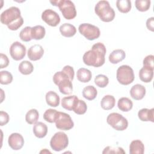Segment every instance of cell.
<instances>
[{
	"instance_id": "1",
	"label": "cell",
	"mask_w": 154,
	"mask_h": 154,
	"mask_svg": "<svg viewBox=\"0 0 154 154\" xmlns=\"http://www.w3.org/2000/svg\"><path fill=\"white\" fill-rule=\"evenodd\" d=\"M106 48L100 42L93 45L91 49L87 51L83 55L82 60L85 64L95 67H99L105 63Z\"/></svg>"
},
{
	"instance_id": "2",
	"label": "cell",
	"mask_w": 154,
	"mask_h": 154,
	"mask_svg": "<svg viewBox=\"0 0 154 154\" xmlns=\"http://www.w3.org/2000/svg\"><path fill=\"white\" fill-rule=\"evenodd\" d=\"M0 20L11 31L17 30L23 23L20 11L16 7H11L4 11L1 14Z\"/></svg>"
},
{
	"instance_id": "3",
	"label": "cell",
	"mask_w": 154,
	"mask_h": 154,
	"mask_svg": "<svg viewBox=\"0 0 154 154\" xmlns=\"http://www.w3.org/2000/svg\"><path fill=\"white\" fill-rule=\"evenodd\" d=\"M94 11L103 22H111L115 17V11L107 1H99L95 5Z\"/></svg>"
},
{
	"instance_id": "4",
	"label": "cell",
	"mask_w": 154,
	"mask_h": 154,
	"mask_svg": "<svg viewBox=\"0 0 154 154\" xmlns=\"http://www.w3.org/2000/svg\"><path fill=\"white\" fill-rule=\"evenodd\" d=\"M53 81L58 85L60 91L64 94H70L73 90L72 81L63 72H57L53 76Z\"/></svg>"
},
{
	"instance_id": "5",
	"label": "cell",
	"mask_w": 154,
	"mask_h": 154,
	"mask_svg": "<svg viewBox=\"0 0 154 154\" xmlns=\"http://www.w3.org/2000/svg\"><path fill=\"white\" fill-rule=\"evenodd\" d=\"M50 2L54 6L58 7L64 17L67 20L75 18L76 16L75 6L70 0H55L50 1Z\"/></svg>"
},
{
	"instance_id": "6",
	"label": "cell",
	"mask_w": 154,
	"mask_h": 154,
	"mask_svg": "<svg viewBox=\"0 0 154 154\" xmlns=\"http://www.w3.org/2000/svg\"><path fill=\"white\" fill-rule=\"evenodd\" d=\"M116 78L120 84L125 85H129L134 80V70L128 65H122L117 70Z\"/></svg>"
},
{
	"instance_id": "7",
	"label": "cell",
	"mask_w": 154,
	"mask_h": 154,
	"mask_svg": "<svg viewBox=\"0 0 154 154\" xmlns=\"http://www.w3.org/2000/svg\"><path fill=\"white\" fill-rule=\"evenodd\" d=\"M106 122L108 124L117 131H124L128 126L127 119L117 112L109 114L106 118Z\"/></svg>"
},
{
	"instance_id": "8",
	"label": "cell",
	"mask_w": 154,
	"mask_h": 154,
	"mask_svg": "<svg viewBox=\"0 0 154 154\" xmlns=\"http://www.w3.org/2000/svg\"><path fill=\"white\" fill-rule=\"evenodd\" d=\"M68 137L63 132H56L52 136L50 141L51 148L56 152H60L65 149L68 146Z\"/></svg>"
},
{
	"instance_id": "9",
	"label": "cell",
	"mask_w": 154,
	"mask_h": 154,
	"mask_svg": "<svg viewBox=\"0 0 154 154\" xmlns=\"http://www.w3.org/2000/svg\"><path fill=\"white\" fill-rule=\"evenodd\" d=\"M80 34L89 40H94L97 38L100 34L99 28L90 23H82L78 28Z\"/></svg>"
},
{
	"instance_id": "10",
	"label": "cell",
	"mask_w": 154,
	"mask_h": 154,
	"mask_svg": "<svg viewBox=\"0 0 154 154\" xmlns=\"http://www.w3.org/2000/svg\"><path fill=\"white\" fill-rule=\"evenodd\" d=\"M55 123L57 128L63 131L70 130L74 126V123L69 114L60 111L57 112Z\"/></svg>"
},
{
	"instance_id": "11",
	"label": "cell",
	"mask_w": 154,
	"mask_h": 154,
	"mask_svg": "<svg viewBox=\"0 0 154 154\" xmlns=\"http://www.w3.org/2000/svg\"><path fill=\"white\" fill-rule=\"evenodd\" d=\"M10 54L11 58L19 61L24 58L26 54V48L19 42H13L10 48Z\"/></svg>"
},
{
	"instance_id": "12",
	"label": "cell",
	"mask_w": 154,
	"mask_h": 154,
	"mask_svg": "<svg viewBox=\"0 0 154 154\" xmlns=\"http://www.w3.org/2000/svg\"><path fill=\"white\" fill-rule=\"evenodd\" d=\"M42 19L51 26H56L60 22V17L58 14L51 9L45 10L42 14Z\"/></svg>"
},
{
	"instance_id": "13",
	"label": "cell",
	"mask_w": 154,
	"mask_h": 154,
	"mask_svg": "<svg viewBox=\"0 0 154 154\" xmlns=\"http://www.w3.org/2000/svg\"><path fill=\"white\" fill-rule=\"evenodd\" d=\"M8 143L9 146L14 150L22 149L24 144V139L21 134L19 133H13L8 137Z\"/></svg>"
},
{
	"instance_id": "14",
	"label": "cell",
	"mask_w": 154,
	"mask_h": 154,
	"mask_svg": "<svg viewBox=\"0 0 154 154\" xmlns=\"http://www.w3.org/2000/svg\"><path fill=\"white\" fill-rule=\"evenodd\" d=\"M44 54V49L40 45H34L31 46L28 51V57L31 61L40 60Z\"/></svg>"
},
{
	"instance_id": "15",
	"label": "cell",
	"mask_w": 154,
	"mask_h": 154,
	"mask_svg": "<svg viewBox=\"0 0 154 154\" xmlns=\"http://www.w3.org/2000/svg\"><path fill=\"white\" fill-rule=\"evenodd\" d=\"M146 94V88L141 84H135L130 90V95L135 100L142 99Z\"/></svg>"
},
{
	"instance_id": "16",
	"label": "cell",
	"mask_w": 154,
	"mask_h": 154,
	"mask_svg": "<svg viewBox=\"0 0 154 154\" xmlns=\"http://www.w3.org/2000/svg\"><path fill=\"white\" fill-rule=\"evenodd\" d=\"M79 99L75 95L64 97L61 100L62 107L68 111H73L77 104Z\"/></svg>"
},
{
	"instance_id": "17",
	"label": "cell",
	"mask_w": 154,
	"mask_h": 154,
	"mask_svg": "<svg viewBox=\"0 0 154 154\" xmlns=\"http://www.w3.org/2000/svg\"><path fill=\"white\" fill-rule=\"evenodd\" d=\"M138 116L140 120L143 122H154V108H143L138 112Z\"/></svg>"
},
{
	"instance_id": "18",
	"label": "cell",
	"mask_w": 154,
	"mask_h": 154,
	"mask_svg": "<svg viewBox=\"0 0 154 154\" xmlns=\"http://www.w3.org/2000/svg\"><path fill=\"white\" fill-rule=\"evenodd\" d=\"M33 132L36 137L42 138L47 134L48 127L46 124L43 123V122H37L33 126Z\"/></svg>"
},
{
	"instance_id": "19",
	"label": "cell",
	"mask_w": 154,
	"mask_h": 154,
	"mask_svg": "<svg viewBox=\"0 0 154 154\" xmlns=\"http://www.w3.org/2000/svg\"><path fill=\"white\" fill-rule=\"evenodd\" d=\"M59 29L61 35L66 37H73L76 32V29L75 26L68 23H65L61 25Z\"/></svg>"
},
{
	"instance_id": "20",
	"label": "cell",
	"mask_w": 154,
	"mask_h": 154,
	"mask_svg": "<svg viewBox=\"0 0 154 154\" xmlns=\"http://www.w3.org/2000/svg\"><path fill=\"white\" fill-rule=\"evenodd\" d=\"M144 146L143 142L139 140L132 141L129 146V153L131 154H143Z\"/></svg>"
},
{
	"instance_id": "21",
	"label": "cell",
	"mask_w": 154,
	"mask_h": 154,
	"mask_svg": "<svg viewBox=\"0 0 154 154\" xmlns=\"http://www.w3.org/2000/svg\"><path fill=\"white\" fill-rule=\"evenodd\" d=\"M153 76V69L143 67L139 72V77L141 81L147 83L150 82Z\"/></svg>"
},
{
	"instance_id": "22",
	"label": "cell",
	"mask_w": 154,
	"mask_h": 154,
	"mask_svg": "<svg viewBox=\"0 0 154 154\" xmlns=\"http://www.w3.org/2000/svg\"><path fill=\"white\" fill-rule=\"evenodd\" d=\"M126 54L122 49L114 50L109 55V61L112 64H117L125 59Z\"/></svg>"
},
{
	"instance_id": "23",
	"label": "cell",
	"mask_w": 154,
	"mask_h": 154,
	"mask_svg": "<svg viewBox=\"0 0 154 154\" xmlns=\"http://www.w3.org/2000/svg\"><path fill=\"white\" fill-rule=\"evenodd\" d=\"M77 79L79 81L84 83L89 82L92 77L90 70L85 68H80L78 70L76 73Z\"/></svg>"
},
{
	"instance_id": "24",
	"label": "cell",
	"mask_w": 154,
	"mask_h": 154,
	"mask_svg": "<svg viewBox=\"0 0 154 154\" xmlns=\"http://www.w3.org/2000/svg\"><path fill=\"white\" fill-rule=\"evenodd\" d=\"M46 101L49 106L57 107L60 104V97L55 92L49 91L46 94Z\"/></svg>"
},
{
	"instance_id": "25",
	"label": "cell",
	"mask_w": 154,
	"mask_h": 154,
	"mask_svg": "<svg viewBox=\"0 0 154 154\" xmlns=\"http://www.w3.org/2000/svg\"><path fill=\"white\" fill-rule=\"evenodd\" d=\"M116 100L112 95H106L101 100V107L105 110H109L114 108L115 106Z\"/></svg>"
},
{
	"instance_id": "26",
	"label": "cell",
	"mask_w": 154,
	"mask_h": 154,
	"mask_svg": "<svg viewBox=\"0 0 154 154\" xmlns=\"http://www.w3.org/2000/svg\"><path fill=\"white\" fill-rule=\"evenodd\" d=\"M117 106L120 110L123 112H128L132 108L133 103L129 98L123 97L119 99Z\"/></svg>"
},
{
	"instance_id": "27",
	"label": "cell",
	"mask_w": 154,
	"mask_h": 154,
	"mask_svg": "<svg viewBox=\"0 0 154 154\" xmlns=\"http://www.w3.org/2000/svg\"><path fill=\"white\" fill-rule=\"evenodd\" d=\"M46 34L45 28L41 25H36L31 27V37L34 40H41L43 38Z\"/></svg>"
},
{
	"instance_id": "28",
	"label": "cell",
	"mask_w": 154,
	"mask_h": 154,
	"mask_svg": "<svg viewBox=\"0 0 154 154\" xmlns=\"http://www.w3.org/2000/svg\"><path fill=\"white\" fill-rule=\"evenodd\" d=\"M97 90L93 85H88L84 87L82 90L83 97L88 100H92L94 99L97 96Z\"/></svg>"
},
{
	"instance_id": "29",
	"label": "cell",
	"mask_w": 154,
	"mask_h": 154,
	"mask_svg": "<svg viewBox=\"0 0 154 154\" xmlns=\"http://www.w3.org/2000/svg\"><path fill=\"white\" fill-rule=\"evenodd\" d=\"M34 70V67L32 63L28 61L25 60L22 61L19 66V72L25 75L31 74Z\"/></svg>"
},
{
	"instance_id": "30",
	"label": "cell",
	"mask_w": 154,
	"mask_h": 154,
	"mask_svg": "<svg viewBox=\"0 0 154 154\" xmlns=\"http://www.w3.org/2000/svg\"><path fill=\"white\" fill-rule=\"evenodd\" d=\"M39 117V114L36 109L29 110L25 116L26 122L29 125H34L37 122Z\"/></svg>"
},
{
	"instance_id": "31",
	"label": "cell",
	"mask_w": 154,
	"mask_h": 154,
	"mask_svg": "<svg viewBox=\"0 0 154 154\" xmlns=\"http://www.w3.org/2000/svg\"><path fill=\"white\" fill-rule=\"evenodd\" d=\"M116 6L119 11L126 13L131 9V2L129 0H117L116 1Z\"/></svg>"
},
{
	"instance_id": "32",
	"label": "cell",
	"mask_w": 154,
	"mask_h": 154,
	"mask_svg": "<svg viewBox=\"0 0 154 154\" xmlns=\"http://www.w3.org/2000/svg\"><path fill=\"white\" fill-rule=\"evenodd\" d=\"M135 5L137 9L140 11H147L150 6V0H136L135 1Z\"/></svg>"
},
{
	"instance_id": "33",
	"label": "cell",
	"mask_w": 154,
	"mask_h": 154,
	"mask_svg": "<svg viewBox=\"0 0 154 154\" xmlns=\"http://www.w3.org/2000/svg\"><path fill=\"white\" fill-rule=\"evenodd\" d=\"M13 81L11 73L8 71L3 70L0 72V83L3 85L10 84Z\"/></svg>"
},
{
	"instance_id": "34",
	"label": "cell",
	"mask_w": 154,
	"mask_h": 154,
	"mask_svg": "<svg viewBox=\"0 0 154 154\" xmlns=\"http://www.w3.org/2000/svg\"><path fill=\"white\" fill-rule=\"evenodd\" d=\"M19 37L23 42H27L31 40V27L28 26L22 29L19 33Z\"/></svg>"
},
{
	"instance_id": "35",
	"label": "cell",
	"mask_w": 154,
	"mask_h": 154,
	"mask_svg": "<svg viewBox=\"0 0 154 154\" xmlns=\"http://www.w3.org/2000/svg\"><path fill=\"white\" fill-rule=\"evenodd\" d=\"M109 82L108 78L104 75H98L94 78V83L95 84L101 88L105 87Z\"/></svg>"
},
{
	"instance_id": "36",
	"label": "cell",
	"mask_w": 154,
	"mask_h": 154,
	"mask_svg": "<svg viewBox=\"0 0 154 154\" xmlns=\"http://www.w3.org/2000/svg\"><path fill=\"white\" fill-rule=\"evenodd\" d=\"M57 111L54 109H48L43 114V119L49 123H54L55 121Z\"/></svg>"
},
{
	"instance_id": "37",
	"label": "cell",
	"mask_w": 154,
	"mask_h": 154,
	"mask_svg": "<svg viewBox=\"0 0 154 154\" xmlns=\"http://www.w3.org/2000/svg\"><path fill=\"white\" fill-rule=\"evenodd\" d=\"M87 109V106L86 103L82 100H78V102L73 111L77 114L82 115L85 113Z\"/></svg>"
},
{
	"instance_id": "38",
	"label": "cell",
	"mask_w": 154,
	"mask_h": 154,
	"mask_svg": "<svg viewBox=\"0 0 154 154\" xmlns=\"http://www.w3.org/2000/svg\"><path fill=\"white\" fill-rule=\"evenodd\" d=\"M102 153H125V152L123 148L120 147H113L112 146H107L103 149Z\"/></svg>"
},
{
	"instance_id": "39",
	"label": "cell",
	"mask_w": 154,
	"mask_h": 154,
	"mask_svg": "<svg viewBox=\"0 0 154 154\" xmlns=\"http://www.w3.org/2000/svg\"><path fill=\"white\" fill-rule=\"evenodd\" d=\"M153 58L154 57L153 55H149L146 56L143 60V67L153 69Z\"/></svg>"
},
{
	"instance_id": "40",
	"label": "cell",
	"mask_w": 154,
	"mask_h": 154,
	"mask_svg": "<svg viewBox=\"0 0 154 154\" xmlns=\"http://www.w3.org/2000/svg\"><path fill=\"white\" fill-rule=\"evenodd\" d=\"M61 71L63 72L64 73H66L71 81H72L73 79L75 72H74L73 68L72 67H71L70 66H68V65L66 66L63 68Z\"/></svg>"
},
{
	"instance_id": "41",
	"label": "cell",
	"mask_w": 154,
	"mask_h": 154,
	"mask_svg": "<svg viewBox=\"0 0 154 154\" xmlns=\"http://www.w3.org/2000/svg\"><path fill=\"white\" fill-rule=\"evenodd\" d=\"M10 117L8 114L3 111H1L0 112V125L1 126L6 125L9 122Z\"/></svg>"
},
{
	"instance_id": "42",
	"label": "cell",
	"mask_w": 154,
	"mask_h": 154,
	"mask_svg": "<svg viewBox=\"0 0 154 154\" xmlns=\"http://www.w3.org/2000/svg\"><path fill=\"white\" fill-rule=\"evenodd\" d=\"M9 64V60L7 56L4 54H0V68L3 69L7 67Z\"/></svg>"
},
{
	"instance_id": "43",
	"label": "cell",
	"mask_w": 154,
	"mask_h": 154,
	"mask_svg": "<svg viewBox=\"0 0 154 154\" xmlns=\"http://www.w3.org/2000/svg\"><path fill=\"white\" fill-rule=\"evenodd\" d=\"M146 26L147 29L151 31H154V17H151L146 21Z\"/></svg>"
}]
</instances>
